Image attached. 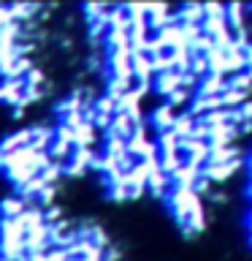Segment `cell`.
Returning a JSON list of instances; mask_svg holds the SVG:
<instances>
[{"instance_id": "obj_4", "label": "cell", "mask_w": 252, "mask_h": 261, "mask_svg": "<svg viewBox=\"0 0 252 261\" xmlns=\"http://www.w3.org/2000/svg\"><path fill=\"white\" fill-rule=\"evenodd\" d=\"M176 109H171V106L163 101L160 106H154V112L149 114V128H154V134H163V130H171V125H174L176 120Z\"/></svg>"}, {"instance_id": "obj_8", "label": "cell", "mask_w": 252, "mask_h": 261, "mask_svg": "<svg viewBox=\"0 0 252 261\" xmlns=\"http://www.w3.org/2000/svg\"><path fill=\"white\" fill-rule=\"evenodd\" d=\"M22 93H24V82H19V79H3L0 82V103H8L14 109V106H19Z\"/></svg>"}, {"instance_id": "obj_18", "label": "cell", "mask_w": 252, "mask_h": 261, "mask_svg": "<svg viewBox=\"0 0 252 261\" xmlns=\"http://www.w3.org/2000/svg\"><path fill=\"white\" fill-rule=\"evenodd\" d=\"M33 65H36V63H33L30 57H16L14 65L6 71V76H3V79H19V82H22L24 76H27V71L33 68Z\"/></svg>"}, {"instance_id": "obj_21", "label": "cell", "mask_w": 252, "mask_h": 261, "mask_svg": "<svg viewBox=\"0 0 252 261\" xmlns=\"http://www.w3.org/2000/svg\"><path fill=\"white\" fill-rule=\"evenodd\" d=\"M41 212H44V226H54V223H60V220H62V210L57 207V204H54V207H49V210H41Z\"/></svg>"}, {"instance_id": "obj_23", "label": "cell", "mask_w": 252, "mask_h": 261, "mask_svg": "<svg viewBox=\"0 0 252 261\" xmlns=\"http://www.w3.org/2000/svg\"><path fill=\"white\" fill-rule=\"evenodd\" d=\"M46 261H68V253L52 248V250H46Z\"/></svg>"}, {"instance_id": "obj_6", "label": "cell", "mask_w": 252, "mask_h": 261, "mask_svg": "<svg viewBox=\"0 0 252 261\" xmlns=\"http://www.w3.org/2000/svg\"><path fill=\"white\" fill-rule=\"evenodd\" d=\"M236 139H239L236 125H219V128H211L209 130L206 144H209V150H219V147H233Z\"/></svg>"}, {"instance_id": "obj_16", "label": "cell", "mask_w": 252, "mask_h": 261, "mask_svg": "<svg viewBox=\"0 0 252 261\" xmlns=\"http://www.w3.org/2000/svg\"><path fill=\"white\" fill-rule=\"evenodd\" d=\"M193 128H195V120L187 112H179L176 120H174V125H171V134H174L176 139H190L193 136Z\"/></svg>"}, {"instance_id": "obj_22", "label": "cell", "mask_w": 252, "mask_h": 261, "mask_svg": "<svg viewBox=\"0 0 252 261\" xmlns=\"http://www.w3.org/2000/svg\"><path fill=\"white\" fill-rule=\"evenodd\" d=\"M106 196H109L111 201H128L125 199V185H111V188H106Z\"/></svg>"}, {"instance_id": "obj_13", "label": "cell", "mask_w": 252, "mask_h": 261, "mask_svg": "<svg viewBox=\"0 0 252 261\" xmlns=\"http://www.w3.org/2000/svg\"><path fill=\"white\" fill-rule=\"evenodd\" d=\"M195 179H198V171L184 163V166H179L174 174H171V188H184V191H193Z\"/></svg>"}, {"instance_id": "obj_9", "label": "cell", "mask_w": 252, "mask_h": 261, "mask_svg": "<svg viewBox=\"0 0 252 261\" xmlns=\"http://www.w3.org/2000/svg\"><path fill=\"white\" fill-rule=\"evenodd\" d=\"M179 90V71H168V73H158V76L152 79V93H158L163 101Z\"/></svg>"}, {"instance_id": "obj_24", "label": "cell", "mask_w": 252, "mask_h": 261, "mask_svg": "<svg viewBox=\"0 0 252 261\" xmlns=\"http://www.w3.org/2000/svg\"><path fill=\"white\" fill-rule=\"evenodd\" d=\"M11 14H8V6H0V30L6 28V24H11Z\"/></svg>"}, {"instance_id": "obj_19", "label": "cell", "mask_w": 252, "mask_h": 261, "mask_svg": "<svg viewBox=\"0 0 252 261\" xmlns=\"http://www.w3.org/2000/svg\"><path fill=\"white\" fill-rule=\"evenodd\" d=\"M193 93H187V90H174V93H171L168 98H166V103L171 106V109H184V106H190V101H193Z\"/></svg>"}, {"instance_id": "obj_26", "label": "cell", "mask_w": 252, "mask_h": 261, "mask_svg": "<svg viewBox=\"0 0 252 261\" xmlns=\"http://www.w3.org/2000/svg\"><path fill=\"white\" fill-rule=\"evenodd\" d=\"M247 196L252 199V179H249V185H247Z\"/></svg>"}, {"instance_id": "obj_14", "label": "cell", "mask_w": 252, "mask_h": 261, "mask_svg": "<svg viewBox=\"0 0 252 261\" xmlns=\"http://www.w3.org/2000/svg\"><path fill=\"white\" fill-rule=\"evenodd\" d=\"M24 210L27 207H24V201L19 196H6V199L0 201V220H16Z\"/></svg>"}, {"instance_id": "obj_2", "label": "cell", "mask_w": 252, "mask_h": 261, "mask_svg": "<svg viewBox=\"0 0 252 261\" xmlns=\"http://www.w3.org/2000/svg\"><path fill=\"white\" fill-rule=\"evenodd\" d=\"M89 161H92V150L73 147L68 161H65V166H62V177H84L89 171Z\"/></svg>"}, {"instance_id": "obj_5", "label": "cell", "mask_w": 252, "mask_h": 261, "mask_svg": "<svg viewBox=\"0 0 252 261\" xmlns=\"http://www.w3.org/2000/svg\"><path fill=\"white\" fill-rule=\"evenodd\" d=\"M225 76L223 73H206L201 82H198V90H195V95L198 98H219L225 93Z\"/></svg>"}, {"instance_id": "obj_15", "label": "cell", "mask_w": 252, "mask_h": 261, "mask_svg": "<svg viewBox=\"0 0 252 261\" xmlns=\"http://www.w3.org/2000/svg\"><path fill=\"white\" fill-rule=\"evenodd\" d=\"M16 223H19V228L27 234V231H33V228L44 226V212H41L38 207H27L19 218H16Z\"/></svg>"}, {"instance_id": "obj_3", "label": "cell", "mask_w": 252, "mask_h": 261, "mask_svg": "<svg viewBox=\"0 0 252 261\" xmlns=\"http://www.w3.org/2000/svg\"><path fill=\"white\" fill-rule=\"evenodd\" d=\"M22 250H24V256H27V253H46V250H52V245H49V228L38 226V228H33V231H27L22 237Z\"/></svg>"}, {"instance_id": "obj_28", "label": "cell", "mask_w": 252, "mask_h": 261, "mask_svg": "<svg viewBox=\"0 0 252 261\" xmlns=\"http://www.w3.org/2000/svg\"><path fill=\"white\" fill-rule=\"evenodd\" d=\"M249 245H252V237H249Z\"/></svg>"}, {"instance_id": "obj_25", "label": "cell", "mask_w": 252, "mask_h": 261, "mask_svg": "<svg viewBox=\"0 0 252 261\" xmlns=\"http://www.w3.org/2000/svg\"><path fill=\"white\" fill-rule=\"evenodd\" d=\"M247 169H249V174H252V152H249V158H247Z\"/></svg>"}, {"instance_id": "obj_12", "label": "cell", "mask_w": 252, "mask_h": 261, "mask_svg": "<svg viewBox=\"0 0 252 261\" xmlns=\"http://www.w3.org/2000/svg\"><path fill=\"white\" fill-rule=\"evenodd\" d=\"M244 16H247V6H241V3H228L225 6V24H228V30H231V33L247 28Z\"/></svg>"}, {"instance_id": "obj_17", "label": "cell", "mask_w": 252, "mask_h": 261, "mask_svg": "<svg viewBox=\"0 0 252 261\" xmlns=\"http://www.w3.org/2000/svg\"><path fill=\"white\" fill-rule=\"evenodd\" d=\"M154 147H158V155L176 152L179 150V139L171 134V130H163V134H154Z\"/></svg>"}, {"instance_id": "obj_10", "label": "cell", "mask_w": 252, "mask_h": 261, "mask_svg": "<svg viewBox=\"0 0 252 261\" xmlns=\"http://www.w3.org/2000/svg\"><path fill=\"white\" fill-rule=\"evenodd\" d=\"M52 139H54V130L52 125H33L30 128V150L33 152H46L49 150V144H52Z\"/></svg>"}, {"instance_id": "obj_7", "label": "cell", "mask_w": 252, "mask_h": 261, "mask_svg": "<svg viewBox=\"0 0 252 261\" xmlns=\"http://www.w3.org/2000/svg\"><path fill=\"white\" fill-rule=\"evenodd\" d=\"M27 144H30V128H19V130H14L11 136H6L3 142H0V155L8 158V155L24 150Z\"/></svg>"}, {"instance_id": "obj_27", "label": "cell", "mask_w": 252, "mask_h": 261, "mask_svg": "<svg viewBox=\"0 0 252 261\" xmlns=\"http://www.w3.org/2000/svg\"><path fill=\"white\" fill-rule=\"evenodd\" d=\"M247 11H252V6H247Z\"/></svg>"}, {"instance_id": "obj_20", "label": "cell", "mask_w": 252, "mask_h": 261, "mask_svg": "<svg viewBox=\"0 0 252 261\" xmlns=\"http://www.w3.org/2000/svg\"><path fill=\"white\" fill-rule=\"evenodd\" d=\"M38 177H41V182H44V185H54V188H57V182H60V177H62V166L49 163L46 169L38 171Z\"/></svg>"}, {"instance_id": "obj_1", "label": "cell", "mask_w": 252, "mask_h": 261, "mask_svg": "<svg viewBox=\"0 0 252 261\" xmlns=\"http://www.w3.org/2000/svg\"><path fill=\"white\" fill-rule=\"evenodd\" d=\"M193 199H195V193H193V191H184V188H171L168 196L163 199V201H166V207L171 210V215L176 218L179 228L184 226V220H187V212H190Z\"/></svg>"}, {"instance_id": "obj_11", "label": "cell", "mask_w": 252, "mask_h": 261, "mask_svg": "<svg viewBox=\"0 0 252 261\" xmlns=\"http://www.w3.org/2000/svg\"><path fill=\"white\" fill-rule=\"evenodd\" d=\"M146 191H149L154 199H166L168 196V191H171V177L168 174H163V171L158 169V171H152L149 177H146Z\"/></svg>"}]
</instances>
